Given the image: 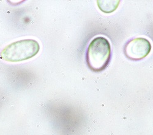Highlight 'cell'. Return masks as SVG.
<instances>
[{
	"label": "cell",
	"instance_id": "obj_3",
	"mask_svg": "<svg viewBox=\"0 0 153 135\" xmlns=\"http://www.w3.org/2000/svg\"><path fill=\"white\" fill-rule=\"evenodd\" d=\"M151 45L145 38H136L131 40L124 47L126 56L132 60H140L146 57L151 52Z\"/></svg>",
	"mask_w": 153,
	"mask_h": 135
},
{
	"label": "cell",
	"instance_id": "obj_4",
	"mask_svg": "<svg viewBox=\"0 0 153 135\" xmlns=\"http://www.w3.org/2000/svg\"><path fill=\"white\" fill-rule=\"evenodd\" d=\"M119 3L120 1H97V5L105 13H111L116 10Z\"/></svg>",
	"mask_w": 153,
	"mask_h": 135
},
{
	"label": "cell",
	"instance_id": "obj_1",
	"mask_svg": "<svg viewBox=\"0 0 153 135\" xmlns=\"http://www.w3.org/2000/svg\"><path fill=\"white\" fill-rule=\"evenodd\" d=\"M111 58V47L107 39L102 36L93 39L86 52V62L92 71H101L106 68Z\"/></svg>",
	"mask_w": 153,
	"mask_h": 135
},
{
	"label": "cell",
	"instance_id": "obj_2",
	"mask_svg": "<svg viewBox=\"0 0 153 135\" xmlns=\"http://www.w3.org/2000/svg\"><path fill=\"white\" fill-rule=\"evenodd\" d=\"M40 50V45L33 39H25L12 43L0 53L1 58L9 62H19L36 56Z\"/></svg>",
	"mask_w": 153,
	"mask_h": 135
}]
</instances>
